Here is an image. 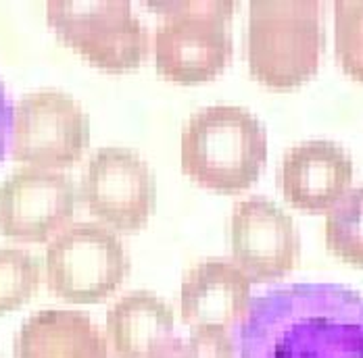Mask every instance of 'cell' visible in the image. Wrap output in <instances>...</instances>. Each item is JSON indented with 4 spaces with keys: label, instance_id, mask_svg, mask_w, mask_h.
<instances>
[{
    "label": "cell",
    "instance_id": "cell-3",
    "mask_svg": "<svg viewBox=\"0 0 363 358\" xmlns=\"http://www.w3.org/2000/svg\"><path fill=\"white\" fill-rule=\"evenodd\" d=\"M324 17L318 0H253L249 4V71L265 88L294 90L320 69Z\"/></svg>",
    "mask_w": 363,
    "mask_h": 358
},
{
    "label": "cell",
    "instance_id": "cell-6",
    "mask_svg": "<svg viewBox=\"0 0 363 358\" xmlns=\"http://www.w3.org/2000/svg\"><path fill=\"white\" fill-rule=\"evenodd\" d=\"M132 269L117 233L103 223H72L44 252L46 287L69 304H99L113 296Z\"/></svg>",
    "mask_w": 363,
    "mask_h": 358
},
{
    "label": "cell",
    "instance_id": "cell-10",
    "mask_svg": "<svg viewBox=\"0 0 363 358\" xmlns=\"http://www.w3.org/2000/svg\"><path fill=\"white\" fill-rule=\"evenodd\" d=\"M77 190L69 175L21 167L0 181V236L44 244L72 225Z\"/></svg>",
    "mask_w": 363,
    "mask_h": 358
},
{
    "label": "cell",
    "instance_id": "cell-11",
    "mask_svg": "<svg viewBox=\"0 0 363 358\" xmlns=\"http://www.w3.org/2000/svg\"><path fill=\"white\" fill-rule=\"evenodd\" d=\"M353 183L349 152L330 140H307L286 150L278 185L292 209L322 215L328 213Z\"/></svg>",
    "mask_w": 363,
    "mask_h": 358
},
{
    "label": "cell",
    "instance_id": "cell-2",
    "mask_svg": "<svg viewBox=\"0 0 363 358\" xmlns=\"http://www.w3.org/2000/svg\"><path fill=\"white\" fill-rule=\"evenodd\" d=\"M267 161V134L249 108L213 105L190 115L180 138L186 178L219 194L247 192Z\"/></svg>",
    "mask_w": 363,
    "mask_h": 358
},
{
    "label": "cell",
    "instance_id": "cell-17",
    "mask_svg": "<svg viewBox=\"0 0 363 358\" xmlns=\"http://www.w3.org/2000/svg\"><path fill=\"white\" fill-rule=\"evenodd\" d=\"M334 52L342 73L363 83V0L334 2Z\"/></svg>",
    "mask_w": 363,
    "mask_h": 358
},
{
    "label": "cell",
    "instance_id": "cell-16",
    "mask_svg": "<svg viewBox=\"0 0 363 358\" xmlns=\"http://www.w3.org/2000/svg\"><path fill=\"white\" fill-rule=\"evenodd\" d=\"M40 282L42 267L36 256L19 248H0V317L28 304Z\"/></svg>",
    "mask_w": 363,
    "mask_h": 358
},
{
    "label": "cell",
    "instance_id": "cell-1",
    "mask_svg": "<svg viewBox=\"0 0 363 358\" xmlns=\"http://www.w3.org/2000/svg\"><path fill=\"white\" fill-rule=\"evenodd\" d=\"M238 358H363V296L342 284H289L251 300Z\"/></svg>",
    "mask_w": 363,
    "mask_h": 358
},
{
    "label": "cell",
    "instance_id": "cell-4",
    "mask_svg": "<svg viewBox=\"0 0 363 358\" xmlns=\"http://www.w3.org/2000/svg\"><path fill=\"white\" fill-rule=\"evenodd\" d=\"M146 6L165 15L152 40L155 67L163 79L182 86H196L225 71L234 50L228 23L234 15L236 2L150 0Z\"/></svg>",
    "mask_w": 363,
    "mask_h": 358
},
{
    "label": "cell",
    "instance_id": "cell-18",
    "mask_svg": "<svg viewBox=\"0 0 363 358\" xmlns=\"http://www.w3.org/2000/svg\"><path fill=\"white\" fill-rule=\"evenodd\" d=\"M236 344L230 329L192 327L178 358H234Z\"/></svg>",
    "mask_w": 363,
    "mask_h": 358
},
{
    "label": "cell",
    "instance_id": "cell-13",
    "mask_svg": "<svg viewBox=\"0 0 363 358\" xmlns=\"http://www.w3.org/2000/svg\"><path fill=\"white\" fill-rule=\"evenodd\" d=\"M107 340L115 358H178L174 308L148 289L121 296L107 311Z\"/></svg>",
    "mask_w": 363,
    "mask_h": 358
},
{
    "label": "cell",
    "instance_id": "cell-12",
    "mask_svg": "<svg viewBox=\"0 0 363 358\" xmlns=\"http://www.w3.org/2000/svg\"><path fill=\"white\" fill-rule=\"evenodd\" d=\"M251 286L234 260H196L182 277L178 296L182 323L190 329L238 327L251 304Z\"/></svg>",
    "mask_w": 363,
    "mask_h": 358
},
{
    "label": "cell",
    "instance_id": "cell-19",
    "mask_svg": "<svg viewBox=\"0 0 363 358\" xmlns=\"http://www.w3.org/2000/svg\"><path fill=\"white\" fill-rule=\"evenodd\" d=\"M11 127H13V105H11V100L6 96V90H4V86L0 81V161L6 154Z\"/></svg>",
    "mask_w": 363,
    "mask_h": 358
},
{
    "label": "cell",
    "instance_id": "cell-7",
    "mask_svg": "<svg viewBox=\"0 0 363 358\" xmlns=\"http://www.w3.org/2000/svg\"><path fill=\"white\" fill-rule=\"evenodd\" d=\"M90 144V117L72 94L55 88L28 92L13 108L11 154L36 169L73 167Z\"/></svg>",
    "mask_w": 363,
    "mask_h": 358
},
{
    "label": "cell",
    "instance_id": "cell-9",
    "mask_svg": "<svg viewBox=\"0 0 363 358\" xmlns=\"http://www.w3.org/2000/svg\"><path fill=\"white\" fill-rule=\"evenodd\" d=\"M230 252L251 284H274L301 258V236L292 216L263 196L236 202L228 223Z\"/></svg>",
    "mask_w": 363,
    "mask_h": 358
},
{
    "label": "cell",
    "instance_id": "cell-5",
    "mask_svg": "<svg viewBox=\"0 0 363 358\" xmlns=\"http://www.w3.org/2000/svg\"><path fill=\"white\" fill-rule=\"evenodd\" d=\"M46 21L59 42L101 71H136L148 57V32L128 0H50Z\"/></svg>",
    "mask_w": 363,
    "mask_h": 358
},
{
    "label": "cell",
    "instance_id": "cell-14",
    "mask_svg": "<svg viewBox=\"0 0 363 358\" xmlns=\"http://www.w3.org/2000/svg\"><path fill=\"white\" fill-rule=\"evenodd\" d=\"M109 340L86 313L44 308L21 323L15 358H111Z\"/></svg>",
    "mask_w": 363,
    "mask_h": 358
},
{
    "label": "cell",
    "instance_id": "cell-8",
    "mask_svg": "<svg viewBox=\"0 0 363 358\" xmlns=\"http://www.w3.org/2000/svg\"><path fill=\"white\" fill-rule=\"evenodd\" d=\"M79 196L101 223L121 233H134L157 209V179L136 150L103 146L88 161Z\"/></svg>",
    "mask_w": 363,
    "mask_h": 358
},
{
    "label": "cell",
    "instance_id": "cell-15",
    "mask_svg": "<svg viewBox=\"0 0 363 358\" xmlns=\"http://www.w3.org/2000/svg\"><path fill=\"white\" fill-rule=\"evenodd\" d=\"M324 240L338 260L363 269V185L351 187L328 211Z\"/></svg>",
    "mask_w": 363,
    "mask_h": 358
}]
</instances>
